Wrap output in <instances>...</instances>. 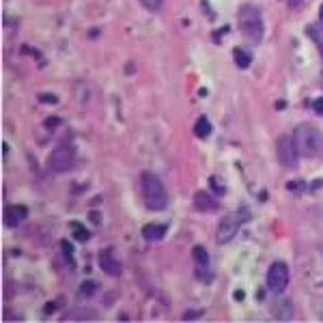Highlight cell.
Listing matches in <instances>:
<instances>
[{"label": "cell", "instance_id": "6da1fadb", "mask_svg": "<svg viewBox=\"0 0 323 323\" xmlns=\"http://www.w3.org/2000/svg\"><path fill=\"white\" fill-rule=\"evenodd\" d=\"M293 142L302 158H317L323 153V134L313 123H302L293 131Z\"/></svg>", "mask_w": 323, "mask_h": 323}, {"label": "cell", "instance_id": "7a4b0ae2", "mask_svg": "<svg viewBox=\"0 0 323 323\" xmlns=\"http://www.w3.org/2000/svg\"><path fill=\"white\" fill-rule=\"evenodd\" d=\"M140 185H142V198L144 205L151 211H162L168 207V194H166V187L162 183V179L153 173H142L140 177Z\"/></svg>", "mask_w": 323, "mask_h": 323}, {"label": "cell", "instance_id": "3957f363", "mask_svg": "<svg viewBox=\"0 0 323 323\" xmlns=\"http://www.w3.org/2000/svg\"><path fill=\"white\" fill-rule=\"evenodd\" d=\"M237 22H239L241 35L246 39H250V41H261L263 39V17H261V11L254 5L243 3L239 7Z\"/></svg>", "mask_w": 323, "mask_h": 323}, {"label": "cell", "instance_id": "277c9868", "mask_svg": "<svg viewBox=\"0 0 323 323\" xmlns=\"http://www.w3.org/2000/svg\"><path fill=\"white\" fill-rule=\"evenodd\" d=\"M250 218V211L246 207H239L235 214H229L226 218H222L220 220V226H218V243H229L237 237V233H239V226L243 224Z\"/></svg>", "mask_w": 323, "mask_h": 323}, {"label": "cell", "instance_id": "5b68a950", "mask_svg": "<svg viewBox=\"0 0 323 323\" xmlns=\"http://www.w3.org/2000/svg\"><path fill=\"white\" fill-rule=\"evenodd\" d=\"M276 155H278L280 166H284V168H289V170L297 168L299 153H297V147L293 142V136H280L276 140Z\"/></svg>", "mask_w": 323, "mask_h": 323}, {"label": "cell", "instance_id": "8992f818", "mask_svg": "<svg viewBox=\"0 0 323 323\" xmlns=\"http://www.w3.org/2000/svg\"><path fill=\"white\" fill-rule=\"evenodd\" d=\"M289 267L284 261H274L270 265V272H267V289L272 293H282L287 284H289Z\"/></svg>", "mask_w": 323, "mask_h": 323}, {"label": "cell", "instance_id": "52a82bcc", "mask_svg": "<svg viewBox=\"0 0 323 323\" xmlns=\"http://www.w3.org/2000/svg\"><path fill=\"white\" fill-rule=\"evenodd\" d=\"M73 162H75V153L71 144H59L56 149L52 151L50 155V168L54 173H67L73 168Z\"/></svg>", "mask_w": 323, "mask_h": 323}, {"label": "cell", "instance_id": "ba28073f", "mask_svg": "<svg viewBox=\"0 0 323 323\" xmlns=\"http://www.w3.org/2000/svg\"><path fill=\"white\" fill-rule=\"evenodd\" d=\"M99 267H102V272H106L108 276H119L121 274V263H119V259L115 257V252L110 248L99 252Z\"/></svg>", "mask_w": 323, "mask_h": 323}, {"label": "cell", "instance_id": "9c48e42d", "mask_svg": "<svg viewBox=\"0 0 323 323\" xmlns=\"http://www.w3.org/2000/svg\"><path fill=\"white\" fill-rule=\"evenodd\" d=\"M192 254H194V261H196V276H200L203 280H209V254H207V250L203 248V246H196L194 250H192Z\"/></svg>", "mask_w": 323, "mask_h": 323}, {"label": "cell", "instance_id": "30bf717a", "mask_svg": "<svg viewBox=\"0 0 323 323\" xmlns=\"http://www.w3.org/2000/svg\"><path fill=\"white\" fill-rule=\"evenodd\" d=\"M26 216H28V209L26 207L13 205V207H9L5 211V224L7 226H17L22 220H26Z\"/></svg>", "mask_w": 323, "mask_h": 323}, {"label": "cell", "instance_id": "8fae6325", "mask_svg": "<svg viewBox=\"0 0 323 323\" xmlns=\"http://www.w3.org/2000/svg\"><path fill=\"white\" fill-rule=\"evenodd\" d=\"M194 207L198 211H205V214H209V211H216L218 209V203H216V198L207 194V192H196L194 194Z\"/></svg>", "mask_w": 323, "mask_h": 323}, {"label": "cell", "instance_id": "7c38bea8", "mask_svg": "<svg viewBox=\"0 0 323 323\" xmlns=\"http://www.w3.org/2000/svg\"><path fill=\"white\" fill-rule=\"evenodd\" d=\"M274 317L280 319V321H289L293 319V306L289 299H280V302L274 304Z\"/></svg>", "mask_w": 323, "mask_h": 323}, {"label": "cell", "instance_id": "4fadbf2b", "mask_svg": "<svg viewBox=\"0 0 323 323\" xmlns=\"http://www.w3.org/2000/svg\"><path fill=\"white\" fill-rule=\"evenodd\" d=\"M166 235V224H147L142 226V237L149 241H158Z\"/></svg>", "mask_w": 323, "mask_h": 323}, {"label": "cell", "instance_id": "5bb4252c", "mask_svg": "<svg viewBox=\"0 0 323 323\" xmlns=\"http://www.w3.org/2000/svg\"><path fill=\"white\" fill-rule=\"evenodd\" d=\"M233 59H235L237 67H241V69H246V67H250V63H252V56H250L246 50H241V48L233 50Z\"/></svg>", "mask_w": 323, "mask_h": 323}, {"label": "cell", "instance_id": "9a60e30c", "mask_svg": "<svg viewBox=\"0 0 323 323\" xmlns=\"http://www.w3.org/2000/svg\"><path fill=\"white\" fill-rule=\"evenodd\" d=\"M194 131H196V136H198V138H207L209 134H211V123H209V119H207V117H198L196 125H194Z\"/></svg>", "mask_w": 323, "mask_h": 323}, {"label": "cell", "instance_id": "2e32d148", "mask_svg": "<svg viewBox=\"0 0 323 323\" xmlns=\"http://www.w3.org/2000/svg\"><path fill=\"white\" fill-rule=\"evenodd\" d=\"M140 3L147 11H151V13H158V11L162 9V5H164V0H140Z\"/></svg>", "mask_w": 323, "mask_h": 323}, {"label": "cell", "instance_id": "e0dca14e", "mask_svg": "<svg viewBox=\"0 0 323 323\" xmlns=\"http://www.w3.org/2000/svg\"><path fill=\"white\" fill-rule=\"evenodd\" d=\"M82 295H86V297H91L95 291H97V284L95 282H91V280H86V282H82Z\"/></svg>", "mask_w": 323, "mask_h": 323}, {"label": "cell", "instance_id": "ac0fdd59", "mask_svg": "<svg viewBox=\"0 0 323 323\" xmlns=\"http://www.w3.org/2000/svg\"><path fill=\"white\" fill-rule=\"evenodd\" d=\"M71 229H73V233H75V237H78V239H80V241H86V239H88V233H86V231H84V229H82L80 224H71Z\"/></svg>", "mask_w": 323, "mask_h": 323}, {"label": "cell", "instance_id": "d6986e66", "mask_svg": "<svg viewBox=\"0 0 323 323\" xmlns=\"http://www.w3.org/2000/svg\"><path fill=\"white\" fill-rule=\"evenodd\" d=\"M313 110L319 115V117H323V97H319V99H315L313 102Z\"/></svg>", "mask_w": 323, "mask_h": 323}, {"label": "cell", "instance_id": "ffe728a7", "mask_svg": "<svg viewBox=\"0 0 323 323\" xmlns=\"http://www.w3.org/2000/svg\"><path fill=\"white\" fill-rule=\"evenodd\" d=\"M211 187H214V190H218V194L222 196V194H224V187H222L220 185V181L216 179V177H211Z\"/></svg>", "mask_w": 323, "mask_h": 323}, {"label": "cell", "instance_id": "44dd1931", "mask_svg": "<svg viewBox=\"0 0 323 323\" xmlns=\"http://www.w3.org/2000/svg\"><path fill=\"white\" fill-rule=\"evenodd\" d=\"M39 99H41V102H46V104H56V97H54V95H41Z\"/></svg>", "mask_w": 323, "mask_h": 323}, {"label": "cell", "instance_id": "7402d4cb", "mask_svg": "<svg viewBox=\"0 0 323 323\" xmlns=\"http://www.w3.org/2000/svg\"><path fill=\"white\" fill-rule=\"evenodd\" d=\"M319 20H321V24H323V5H321V9H319Z\"/></svg>", "mask_w": 323, "mask_h": 323}, {"label": "cell", "instance_id": "603a6c76", "mask_svg": "<svg viewBox=\"0 0 323 323\" xmlns=\"http://www.w3.org/2000/svg\"><path fill=\"white\" fill-rule=\"evenodd\" d=\"M321 86H323V73H321Z\"/></svg>", "mask_w": 323, "mask_h": 323}]
</instances>
